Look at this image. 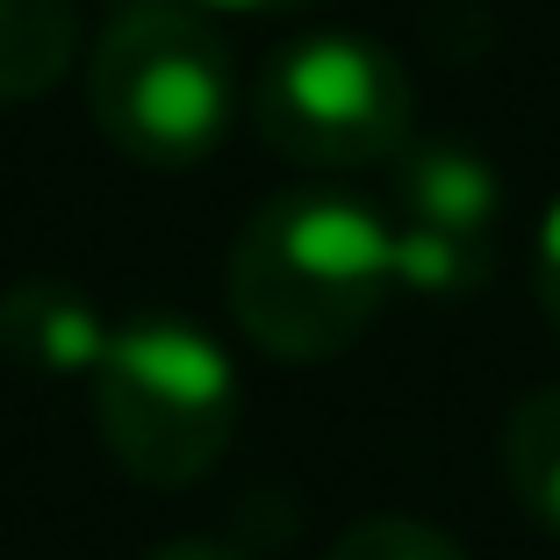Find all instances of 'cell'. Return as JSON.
Masks as SVG:
<instances>
[{
  "label": "cell",
  "mask_w": 560,
  "mask_h": 560,
  "mask_svg": "<svg viewBox=\"0 0 560 560\" xmlns=\"http://www.w3.org/2000/svg\"><path fill=\"white\" fill-rule=\"evenodd\" d=\"M201 15H295V8H324V0H195Z\"/></svg>",
  "instance_id": "7c38bea8"
},
{
  "label": "cell",
  "mask_w": 560,
  "mask_h": 560,
  "mask_svg": "<svg viewBox=\"0 0 560 560\" xmlns=\"http://www.w3.org/2000/svg\"><path fill=\"white\" fill-rule=\"evenodd\" d=\"M94 130L151 173H195L237 122V72L195 0H122L86 58Z\"/></svg>",
  "instance_id": "7a4b0ae2"
},
{
  "label": "cell",
  "mask_w": 560,
  "mask_h": 560,
  "mask_svg": "<svg viewBox=\"0 0 560 560\" xmlns=\"http://www.w3.org/2000/svg\"><path fill=\"white\" fill-rule=\"evenodd\" d=\"M324 560H467V546L453 539V532L424 525V517H360V525L338 532V546H330Z\"/></svg>",
  "instance_id": "9c48e42d"
},
{
  "label": "cell",
  "mask_w": 560,
  "mask_h": 560,
  "mask_svg": "<svg viewBox=\"0 0 560 560\" xmlns=\"http://www.w3.org/2000/svg\"><path fill=\"white\" fill-rule=\"evenodd\" d=\"M396 295L388 215L338 187H288L245 215L231 245V316L273 360H338Z\"/></svg>",
  "instance_id": "6da1fadb"
},
{
  "label": "cell",
  "mask_w": 560,
  "mask_h": 560,
  "mask_svg": "<svg viewBox=\"0 0 560 560\" xmlns=\"http://www.w3.org/2000/svg\"><path fill=\"white\" fill-rule=\"evenodd\" d=\"M503 481H511L517 511L560 539V381L532 388L511 410V424H503Z\"/></svg>",
  "instance_id": "ba28073f"
},
{
  "label": "cell",
  "mask_w": 560,
  "mask_h": 560,
  "mask_svg": "<svg viewBox=\"0 0 560 560\" xmlns=\"http://www.w3.org/2000/svg\"><path fill=\"white\" fill-rule=\"evenodd\" d=\"M252 122L280 159L310 173L381 165L410 144V72L374 36H295L259 66Z\"/></svg>",
  "instance_id": "277c9868"
},
{
  "label": "cell",
  "mask_w": 560,
  "mask_h": 560,
  "mask_svg": "<svg viewBox=\"0 0 560 560\" xmlns=\"http://www.w3.org/2000/svg\"><path fill=\"white\" fill-rule=\"evenodd\" d=\"M144 560H252V553H237V546H223V539H165V546H151Z\"/></svg>",
  "instance_id": "8fae6325"
},
{
  "label": "cell",
  "mask_w": 560,
  "mask_h": 560,
  "mask_svg": "<svg viewBox=\"0 0 560 560\" xmlns=\"http://www.w3.org/2000/svg\"><path fill=\"white\" fill-rule=\"evenodd\" d=\"M108 330L116 324L66 280L36 273L0 295V352L44 381H86L101 366V352H108Z\"/></svg>",
  "instance_id": "8992f818"
},
{
  "label": "cell",
  "mask_w": 560,
  "mask_h": 560,
  "mask_svg": "<svg viewBox=\"0 0 560 560\" xmlns=\"http://www.w3.org/2000/svg\"><path fill=\"white\" fill-rule=\"evenodd\" d=\"M532 295H539V316L560 338V195L546 201L539 231H532Z\"/></svg>",
  "instance_id": "30bf717a"
},
{
  "label": "cell",
  "mask_w": 560,
  "mask_h": 560,
  "mask_svg": "<svg viewBox=\"0 0 560 560\" xmlns=\"http://www.w3.org/2000/svg\"><path fill=\"white\" fill-rule=\"evenodd\" d=\"M108 460L144 489H195L237 439V366L187 316H130L86 374Z\"/></svg>",
  "instance_id": "3957f363"
},
{
  "label": "cell",
  "mask_w": 560,
  "mask_h": 560,
  "mask_svg": "<svg viewBox=\"0 0 560 560\" xmlns=\"http://www.w3.org/2000/svg\"><path fill=\"white\" fill-rule=\"evenodd\" d=\"M388 215L396 231L445 237L467 252H495V215H503V173L475 144H402L388 159Z\"/></svg>",
  "instance_id": "5b68a950"
},
{
  "label": "cell",
  "mask_w": 560,
  "mask_h": 560,
  "mask_svg": "<svg viewBox=\"0 0 560 560\" xmlns=\"http://www.w3.org/2000/svg\"><path fill=\"white\" fill-rule=\"evenodd\" d=\"M80 22L72 0H0V101H36L66 80Z\"/></svg>",
  "instance_id": "52a82bcc"
}]
</instances>
